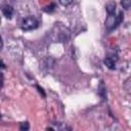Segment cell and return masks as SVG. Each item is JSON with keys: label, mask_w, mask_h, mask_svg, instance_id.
<instances>
[{"label": "cell", "mask_w": 131, "mask_h": 131, "mask_svg": "<svg viewBox=\"0 0 131 131\" xmlns=\"http://www.w3.org/2000/svg\"><path fill=\"white\" fill-rule=\"evenodd\" d=\"M3 82H4V76H3V74L0 72V87L3 86Z\"/></svg>", "instance_id": "12"}, {"label": "cell", "mask_w": 131, "mask_h": 131, "mask_svg": "<svg viewBox=\"0 0 131 131\" xmlns=\"http://www.w3.org/2000/svg\"><path fill=\"white\" fill-rule=\"evenodd\" d=\"M121 5L123 6V8L129 9L131 6V1L130 0H123V1H121Z\"/></svg>", "instance_id": "9"}, {"label": "cell", "mask_w": 131, "mask_h": 131, "mask_svg": "<svg viewBox=\"0 0 131 131\" xmlns=\"http://www.w3.org/2000/svg\"><path fill=\"white\" fill-rule=\"evenodd\" d=\"M116 7H117L116 2L110 1V2H107L106 5H105V10H106V12H107L108 14H115V12H116Z\"/></svg>", "instance_id": "4"}, {"label": "cell", "mask_w": 131, "mask_h": 131, "mask_svg": "<svg viewBox=\"0 0 131 131\" xmlns=\"http://www.w3.org/2000/svg\"><path fill=\"white\" fill-rule=\"evenodd\" d=\"M39 27V20L35 16H28L23 19L21 21V29L24 31H31L35 30Z\"/></svg>", "instance_id": "2"}, {"label": "cell", "mask_w": 131, "mask_h": 131, "mask_svg": "<svg viewBox=\"0 0 131 131\" xmlns=\"http://www.w3.org/2000/svg\"><path fill=\"white\" fill-rule=\"evenodd\" d=\"M104 64L110 69V70H115L116 69V63H115V60L112 58V57H105L104 60H103Z\"/></svg>", "instance_id": "6"}, {"label": "cell", "mask_w": 131, "mask_h": 131, "mask_svg": "<svg viewBox=\"0 0 131 131\" xmlns=\"http://www.w3.org/2000/svg\"><path fill=\"white\" fill-rule=\"evenodd\" d=\"M59 3H60L61 5H63V6H68V5L72 4L73 2H72V1H64V0H60V1H59Z\"/></svg>", "instance_id": "11"}, {"label": "cell", "mask_w": 131, "mask_h": 131, "mask_svg": "<svg viewBox=\"0 0 131 131\" xmlns=\"http://www.w3.org/2000/svg\"><path fill=\"white\" fill-rule=\"evenodd\" d=\"M47 130H48V131H54V130H53V129H52V128H48V129H47Z\"/></svg>", "instance_id": "15"}, {"label": "cell", "mask_w": 131, "mask_h": 131, "mask_svg": "<svg viewBox=\"0 0 131 131\" xmlns=\"http://www.w3.org/2000/svg\"><path fill=\"white\" fill-rule=\"evenodd\" d=\"M98 94L102 97V99L106 98V88L103 81H100V84L98 85Z\"/></svg>", "instance_id": "5"}, {"label": "cell", "mask_w": 131, "mask_h": 131, "mask_svg": "<svg viewBox=\"0 0 131 131\" xmlns=\"http://www.w3.org/2000/svg\"><path fill=\"white\" fill-rule=\"evenodd\" d=\"M0 68H2V69H5L6 67H5V64L3 63V61L2 60H0Z\"/></svg>", "instance_id": "14"}, {"label": "cell", "mask_w": 131, "mask_h": 131, "mask_svg": "<svg viewBox=\"0 0 131 131\" xmlns=\"http://www.w3.org/2000/svg\"><path fill=\"white\" fill-rule=\"evenodd\" d=\"M123 18H124L123 11H120L118 16L116 14H108V16L105 19V28H106V30L107 31H113L114 29H116L118 27V25H120L122 23Z\"/></svg>", "instance_id": "1"}, {"label": "cell", "mask_w": 131, "mask_h": 131, "mask_svg": "<svg viewBox=\"0 0 131 131\" xmlns=\"http://www.w3.org/2000/svg\"><path fill=\"white\" fill-rule=\"evenodd\" d=\"M54 9H55V4H54V3H50L49 5H47V6H45V7L43 8V10H44L45 12H49V13L53 12Z\"/></svg>", "instance_id": "8"}, {"label": "cell", "mask_w": 131, "mask_h": 131, "mask_svg": "<svg viewBox=\"0 0 131 131\" xmlns=\"http://www.w3.org/2000/svg\"><path fill=\"white\" fill-rule=\"evenodd\" d=\"M2 13L4 14V16L6 18L10 19L12 17V14H13V8L10 5H5L2 7Z\"/></svg>", "instance_id": "3"}, {"label": "cell", "mask_w": 131, "mask_h": 131, "mask_svg": "<svg viewBox=\"0 0 131 131\" xmlns=\"http://www.w3.org/2000/svg\"><path fill=\"white\" fill-rule=\"evenodd\" d=\"M3 48V40H2V37L0 36V50Z\"/></svg>", "instance_id": "13"}, {"label": "cell", "mask_w": 131, "mask_h": 131, "mask_svg": "<svg viewBox=\"0 0 131 131\" xmlns=\"http://www.w3.org/2000/svg\"><path fill=\"white\" fill-rule=\"evenodd\" d=\"M36 88H37V89H38V91L42 94V96H43V97H46V93L44 92V89H43L42 87H40L39 85H36Z\"/></svg>", "instance_id": "10"}, {"label": "cell", "mask_w": 131, "mask_h": 131, "mask_svg": "<svg viewBox=\"0 0 131 131\" xmlns=\"http://www.w3.org/2000/svg\"><path fill=\"white\" fill-rule=\"evenodd\" d=\"M30 129V124L29 122H21L19 125V131H29Z\"/></svg>", "instance_id": "7"}]
</instances>
